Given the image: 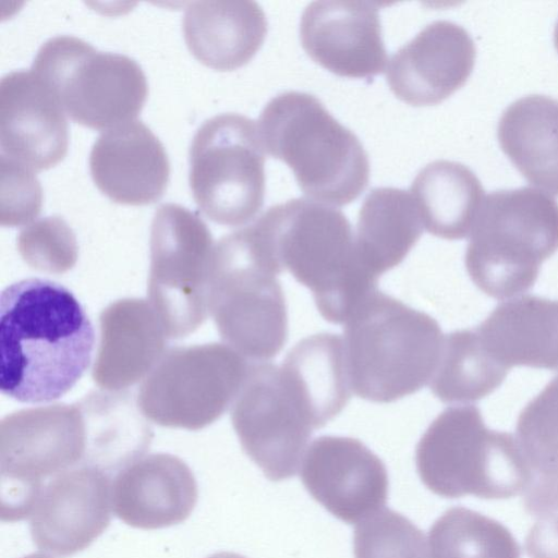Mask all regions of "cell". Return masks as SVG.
<instances>
[{
	"instance_id": "cell-1",
	"label": "cell",
	"mask_w": 558,
	"mask_h": 558,
	"mask_svg": "<svg viewBox=\"0 0 558 558\" xmlns=\"http://www.w3.org/2000/svg\"><path fill=\"white\" fill-rule=\"evenodd\" d=\"M93 325L74 294L28 278L0 296V390L24 403L49 402L70 391L88 368Z\"/></svg>"
},
{
	"instance_id": "cell-2",
	"label": "cell",
	"mask_w": 558,
	"mask_h": 558,
	"mask_svg": "<svg viewBox=\"0 0 558 558\" xmlns=\"http://www.w3.org/2000/svg\"><path fill=\"white\" fill-rule=\"evenodd\" d=\"M278 274L287 269L308 288L325 320L343 324L377 280L361 263L355 234L333 206L294 198L274 205L251 225Z\"/></svg>"
},
{
	"instance_id": "cell-3",
	"label": "cell",
	"mask_w": 558,
	"mask_h": 558,
	"mask_svg": "<svg viewBox=\"0 0 558 558\" xmlns=\"http://www.w3.org/2000/svg\"><path fill=\"white\" fill-rule=\"evenodd\" d=\"M343 332L352 391L379 403L429 384L445 336L432 316L378 289L353 310Z\"/></svg>"
},
{
	"instance_id": "cell-4",
	"label": "cell",
	"mask_w": 558,
	"mask_h": 558,
	"mask_svg": "<svg viewBox=\"0 0 558 558\" xmlns=\"http://www.w3.org/2000/svg\"><path fill=\"white\" fill-rule=\"evenodd\" d=\"M257 126L265 151L292 170L308 199L344 206L366 189L369 160L362 143L315 96L296 90L275 96Z\"/></svg>"
},
{
	"instance_id": "cell-5",
	"label": "cell",
	"mask_w": 558,
	"mask_h": 558,
	"mask_svg": "<svg viewBox=\"0 0 558 558\" xmlns=\"http://www.w3.org/2000/svg\"><path fill=\"white\" fill-rule=\"evenodd\" d=\"M558 251V203L544 191L521 186L485 195L469 235L465 268L494 299L531 289L541 265Z\"/></svg>"
},
{
	"instance_id": "cell-6",
	"label": "cell",
	"mask_w": 558,
	"mask_h": 558,
	"mask_svg": "<svg viewBox=\"0 0 558 558\" xmlns=\"http://www.w3.org/2000/svg\"><path fill=\"white\" fill-rule=\"evenodd\" d=\"M423 484L446 498L506 499L526 490L532 469L511 434L486 427L477 407L444 410L415 450Z\"/></svg>"
},
{
	"instance_id": "cell-7",
	"label": "cell",
	"mask_w": 558,
	"mask_h": 558,
	"mask_svg": "<svg viewBox=\"0 0 558 558\" xmlns=\"http://www.w3.org/2000/svg\"><path fill=\"white\" fill-rule=\"evenodd\" d=\"M277 271L250 226L215 245L209 314L227 345L262 363L288 339V314Z\"/></svg>"
},
{
	"instance_id": "cell-8",
	"label": "cell",
	"mask_w": 558,
	"mask_h": 558,
	"mask_svg": "<svg viewBox=\"0 0 558 558\" xmlns=\"http://www.w3.org/2000/svg\"><path fill=\"white\" fill-rule=\"evenodd\" d=\"M29 70L71 120L95 130L135 120L148 95L145 73L134 59L99 51L71 35L47 39Z\"/></svg>"
},
{
	"instance_id": "cell-9",
	"label": "cell",
	"mask_w": 558,
	"mask_h": 558,
	"mask_svg": "<svg viewBox=\"0 0 558 558\" xmlns=\"http://www.w3.org/2000/svg\"><path fill=\"white\" fill-rule=\"evenodd\" d=\"M264 150L257 124L242 114H217L197 129L189 153V183L208 219L238 227L257 215L265 198Z\"/></svg>"
},
{
	"instance_id": "cell-10",
	"label": "cell",
	"mask_w": 558,
	"mask_h": 558,
	"mask_svg": "<svg viewBox=\"0 0 558 558\" xmlns=\"http://www.w3.org/2000/svg\"><path fill=\"white\" fill-rule=\"evenodd\" d=\"M86 426L78 402L23 409L0 423L1 520L27 519L47 481L84 464Z\"/></svg>"
},
{
	"instance_id": "cell-11",
	"label": "cell",
	"mask_w": 558,
	"mask_h": 558,
	"mask_svg": "<svg viewBox=\"0 0 558 558\" xmlns=\"http://www.w3.org/2000/svg\"><path fill=\"white\" fill-rule=\"evenodd\" d=\"M250 366L245 357L222 343L172 348L142 383L138 409L163 427L202 429L233 403Z\"/></svg>"
},
{
	"instance_id": "cell-12",
	"label": "cell",
	"mask_w": 558,
	"mask_h": 558,
	"mask_svg": "<svg viewBox=\"0 0 558 558\" xmlns=\"http://www.w3.org/2000/svg\"><path fill=\"white\" fill-rule=\"evenodd\" d=\"M215 245L196 211L174 203L155 211L147 296L168 338L186 337L207 318Z\"/></svg>"
},
{
	"instance_id": "cell-13",
	"label": "cell",
	"mask_w": 558,
	"mask_h": 558,
	"mask_svg": "<svg viewBox=\"0 0 558 558\" xmlns=\"http://www.w3.org/2000/svg\"><path fill=\"white\" fill-rule=\"evenodd\" d=\"M230 416L243 451L268 480L296 475L315 428L279 366L251 364Z\"/></svg>"
},
{
	"instance_id": "cell-14",
	"label": "cell",
	"mask_w": 558,
	"mask_h": 558,
	"mask_svg": "<svg viewBox=\"0 0 558 558\" xmlns=\"http://www.w3.org/2000/svg\"><path fill=\"white\" fill-rule=\"evenodd\" d=\"M111 484L109 473L89 464L47 481L28 517L34 544L58 558L87 548L110 524Z\"/></svg>"
},
{
	"instance_id": "cell-15",
	"label": "cell",
	"mask_w": 558,
	"mask_h": 558,
	"mask_svg": "<svg viewBox=\"0 0 558 558\" xmlns=\"http://www.w3.org/2000/svg\"><path fill=\"white\" fill-rule=\"evenodd\" d=\"M301 480L317 502L348 524L384 508L388 497L384 462L352 437L314 439L303 457Z\"/></svg>"
},
{
	"instance_id": "cell-16",
	"label": "cell",
	"mask_w": 558,
	"mask_h": 558,
	"mask_svg": "<svg viewBox=\"0 0 558 558\" xmlns=\"http://www.w3.org/2000/svg\"><path fill=\"white\" fill-rule=\"evenodd\" d=\"M300 40L307 56L329 72L369 78L384 72L387 51L379 4L369 1H315L303 11Z\"/></svg>"
},
{
	"instance_id": "cell-17",
	"label": "cell",
	"mask_w": 558,
	"mask_h": 558,
	"mask_svg": "<svg viewBox=\"0 0 558 558\" xmlns=\"http://www.w3.org/2000/svg\"><path fill=\"white\" fill-rule=\"evenodd\" d=\"M475 57V44L465 28L451 21H434L391 57L387 83L408 105L434 106L466 83Z\"/></svg>"
},
{
	"instance_id": "cell-18",
	"label": "cell",
	"mask_w": 558,
	"mask_h": 558,
	"mask_svg": "<svg viewBox=\"0 0 558 558\" xmlns=\"http://www.w3.org/2000/svg\"><path fill=\"white\" fill-rule=\"evenodd\" d=\"M64 111L31 70H15L0 82L1 155L32 171L50 169L68 153Z\"/></svg>"
},
{
	"instance_id": "cell-19",
	"label": "cell",
	"mask_w": 558,
	"mask_h": 558,
	"mask_svg": "<svg viewBox=\"0 0 558 558\" xmlns=\"http://www.w3.org/2000/svg\"><path fill=\"white\" fill-rule=\"evenodd\" d=\"M88 163L97 189L122 205L156 203L170 180L163 145L140 120L101 132L92 146Z\"/></svg>"
},
{
	"instance_id": "cell-20",
	"label": "cell",
	"mask_w": 558,
	"mask_h": 558,
	"mask_svg": "<svg viewBox=\"0 0 558 558\" xmlns=\"http://www.w3.org/2000/svg\"><path fill=\"white\" fill-rule=\"evenodd\" d=\"M198 499L196 478L179 457L143 456L120 470L111 484L114 515L128 525L157 530L185 521Z\"/></svg>"
},
{
	"instance_id": "cell-21",
	"label": "cell",
	"mask_w": 558,
	"mask_h": 558,
	"mask_svg": "<svg viewBox=\"0 0 558 558\" xmlns=\"http://www.w3.org/2000/svg\"><path fill=\"white\" fill-rule=\"evenodd\" d=\"M100 340L92 376L104 390L122 391L146 377L165 354L168 336L148 300L126 298L99 315Z\"/></svg>"
},
{
	"instance_id": "cell-22",
	"label": "cell",
	"mask_w": 558,
	"mask_h": 558,
	"mask_svg": "<svg viewBox=\"0 0 558 558\" xmlns=\"http://www.w3.org/2000/svg\"><path fill=\"white\" fill-rule=\"evenodd\" d=\"M474 329L487 356L507 372L558 371V300L522 295L496 306Z\"/></svg>"
},
{
	"instance_id": "cell-23",
	"label": "cell",
	"mask_w": 558,
	"mask_h": 558,
	"mask_svg": "<svg viewBox=\"0 0 558 558\" xmlns=\"http://www.w3.org/2000/svg\"><path fill=\"white\" fill-rule=\"evenodd\" d=\"M268 23L254 1L189 2L182 33L190 52L204 65L233 71L248 63L263 46Z\"/></svg>"
},
{
	"instance_id": "cell-24",
	"label": "cell",
	"mask_w": 558,
	"mask_h": 558,
	"mask_svg": "<svg viewBox=\"0 0 558 558\" xmlns=\"http://www.w3.org/2000/svg\"><path fill=\"white\" fill-rule=\"evenodd\" d=\"M497 138L527 182L558 195V99L534 94L514 100L499 118Z\"/></svg>"
},
{
	"instance_id": "cell-25",
	"label": "cell",
	"mask_w": 558,
	"mask_h": 558,
	"mask_svg": "<svg viewBox=\"0 0 558 558\" xmlns=\"http://www.w3.org/2000/svg\"><path fill=\"white\" fill-rule=\"evenodd\" d=\"M280 368L315 429L335 418L351 398L344 342L339 335L320 332L302 339L288 351Z\"/></svg>"
},
{
	"instance_id": "cell-26",
	"label": "cell",
	"mask_w": 558,
	"mask_h": 558,
	"mask_svg": "<svg viewBox=\"0 0 558 558\" xmlns=\"http://www.w3.org/2000/svg\"><path fill=\"white\" fill-rule=\"evenodd\" d=\"M77 402L86 426L84 464L111 475L144 456L154 433L132 393L92 391Z\"/></svg>"
},
{
	"instance_id": "cell-27",
	"label": "cell",
	"mask_w": 558,
	"mask_h": 558,
	"mask_svg": "<svg viewBox=\"0 0 558 558\" xmlns=\"http://www.w3.org/2000/svg\"><path fill=\"white\" fill-rule=\"evenodd\" d=\"M412 195L397 187H375L357 216L355 247L363 266L376 278L398 266L423 233Z\"/></svg>"
},
{
	"instance_id": "cell-28",
	"label": "cell",
	"mask_w": 558,
	"mask_h": 558,
	"mask_svg": "<svg viewBox=\"0 0 558 558\" xmlns=\"http://www.w3.org/2000/svg\"><path fill=\"white\" fill-rule=\"evenodd\" d=\"M411 195L423 227L430 234L460 240L470 235L485 191L476 174L463 163L435 160L416 174Z\"/></svg>"
},
{
	"instance_id": "cell-29",
	"label": "cell",
	"mask_w": 558,
	"mask_h": 558,
	"mask_svg": "<svg viewBox=\"0 0 558 558\" xmlns=\"http://www.w3.org/2000/svg\"><path fill=\"white\" fill-rule=\"evenodd\" d=\"M508 373L487 356L474 328L456 330L444 336L429 387L441 402H472L496 390Z\"/></svg>"
},
{
	"instance_id": "cell-30",
	"label": "cell",
	"mask_w": 558,
	"mask_h": 558,
	"mask_svg": "<svg viewBox=\"0 0 558 558\" xmlns=\"http://www.w3.org/2000/svg\"><path fill=\"white\" fill-rule=\"evenodd\" d=\"M428 558H520V546L497 520L464 507L445 511L428 532Z\"/></svg>"
},
{
	"instance_id": "cell-31",
	"label": "cell",
	"mask_w": 558,
	"mask_h": 558,
	"mask_svg": "<svg viewBox=\"0 0 558 558\" xmlns=\"http://www.w3.org/2000/svg\"><path fill=\"white\" fill-rule=\"evenodd\" d=\"M517 439L533 477L558 475V375L521 411Z\"/></svg>"
},
{
	"instance_id": "cell-32",
	"label": "cell",
	"mask_w": 558,
	"mask_h": 558,
	"mask_svg": "<svg viewBox=\"0 0 558 558\" xmlns=\"http://www.w3.org/2000/svg\"><path fill=\"white\" fill-rule=\"evenodd\" d=\"M355 558H426L423 532L389 508L362 520L354 530Z\"/></svg>"
},
{
	"instance_id": "cell-33",
	"label": "cell",
	"mask_w": 558,
	"mask_h": 558,
	"mask_svg": "<svg viewBox=\"0 0 558 558\" xmlns=\"http://www.w3.org/2000/svg\"><path fill=\"white\" fill-rule=\"evenodd\" d=\"M23 260L33 269L63 274L78 257L75 233L60 216H47L25 226L16 238Z\"/></svg>"
},
{
	"instance_id": "cell-34",
	"label": "cell",
	"mask_w": 558,
	"mask_h": 558,
	"mask_svg": "<svg viewBox=\"0 0 558 558\" xmlns=\"http://www.w3.org/2000/svg\"><path fill=\"white\" fill-rule=\"evenodd\" d=\"M2 227L33 222L43 206V189L36 174L23 165L0 155Z\"/></svg>"
},
{
	"instance_id": "cell-35",
	"label": "cell",
	"mask_w": 558,
	"mask_h": 558,
	"mask_svg": "<svg viewBox=\"0 0 558 558\" xmlns=\"http://www.w3.org/2000/svg\"><path fill=\"white\" fill-rule=\"evenodd\" d=\"M530 558H558V515L537 518L525 539Z\"/></svg>"
},
{
	"instance_id": "cell-36",
	"label": "cell",
	"mask_w": 558,
	"mask_h": 558,
	"mask_svg": "<svg viewBox=\"0 0 558 558\" xmlns=\"http://www.w3.org/2000/svg\"><path fill=\"white\" fill-rule=\"evenodd\" d=\"M523 502L525 511L533 517L558 515V475L533 477Z\"/></svg>"
},
{
	"instance_id": "cell-37",
	"label": "cell",
	"mask_w": 558,
	"mask_h": 558,
	"mask_svg": "<svg viewBox=\"0 0 558 558\" xmlns=\"http://www.w3.org/2000/svg\"><path fill=\"white\" fill-rule=\"evenodd\" d=\"M207 558H246V557L235 554V553L221 551V553H216Z\"/></svg>"
},
{
	"instance_id": "cell-38",
	"label": "cell",
	"mask_w": 558,
	"mask_h": 558,
	"mask_svg": "<svg viewBox=\"0 0 558 558\" xmlns=\"http://www.w3.org/2000/svg\"><path fill=\"white\" fill-rule=\"evenodd\" d=\"M23 558H51V557H49L46 554H41V553H33L27 556H24Z\"/></svg>"
},
{
	"instance_id": "cell-39",
	"label": "cell",
	"mask_w": 558,
	"mask_h": 558,
	"mask_svg": "<svg viewBox=\"0 0 558 558\" xmlns=\"http://www.w3.org/2000/svg\"><path fill=\"white\" fill-rule=\"evenodd\" d=\"M554 45L558 51V21H557L555 29H554Z\"/></svg>"
}]
</instances>
